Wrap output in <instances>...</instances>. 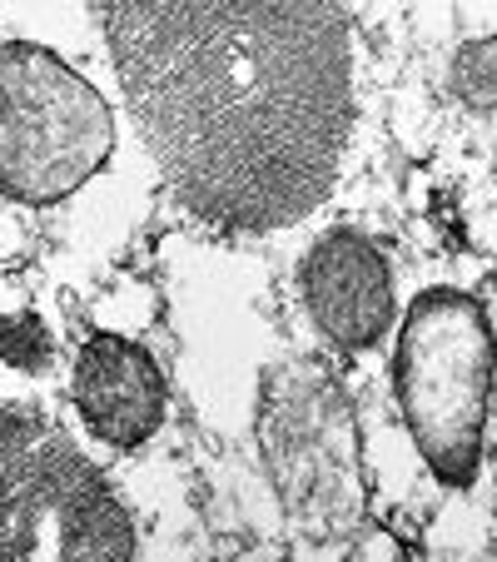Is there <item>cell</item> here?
Returning a JSON list of instances; mask_svg holds the SVG:
<instances>
[{
  "label": "cell",
  "instance_id": "obj_1",
  "mask_svg": "<svg viewBox=\"0 0 497 562\" xmlns=\"http://www.w3.org/2000/svg\"><path fill=\"white\" fill-rule=\"evenodd\" d=\"M139 139L180 210L279 234L334 194L353 139V35L339 0H105Z\"/></svg>",
  "mask_w": 497,
  "mask_h": 562
},
{
  "label": "cell",
  "instance_id": "obj_2",
  "mask_svg": "<svg viewBox=\"0 0 497 562\" xmlns=\"http://www.w3.org/2000/svg\"><path fill=\"white\" fill-rule=\"evenodd\" d=\"M255 434L279 508L314 542L369 528V468L353 398L314 359H274L259 379Z\"/></svg>",
  "mask_w": 497,
  "mask_h": 562
},
{
  "label": "cell",
  "instance_id": "obj_3",
  "mask_svg": "<svg viewBox=\"0 0 497 562\" xmlns=\"http://www.w3.org/2000/svg\"><path fill=\"white\" fill-rule=\"evenodd\" d=\"M497 379V339L483 299L428 289L408 304L393 349V393L438 483L467 488L483 468V428Z\"/></svg>",
  "mask_w": 497,
  "mask_h": 562
},
{
  "label": "cell",
  "instance_id": "obj_4",
  "mask_svg": "<svg viewBox=\"0 0 497 562\" xmlns=\"http://www.w3.org/2000/svg\"><path fill=\"white\" fill-rule=\"evenodd\" d=\"M135 522L50 418L0 404V562L129 558Z\"/></svg>",
  "mask_w": 497,
  "mask_h": 562
},
{
  "label": "cell",
  "instance_id": "obj_5",
  "mask_svg": "<svg viewBox=\"0 0 497 562\" xmlns=\"http://www.w3.org/2000/svg\"><path fill=\"white\" fill-rule=\"evenodd\" d=\"M115 115L105 95L55 50L0 41V194L15 204H60L105 170Z\"/></svg>",
  "mask_w": 497,
  "mask_h": 562
},
{
  "label": "cell",
  "instance_id": "obj_6",
  "mask_svg": "<svg viewBox=\"0 0 497 562\" xmlns=\"http://www.w3.org/2000/svg\"><path fill=\"white\" fill-rule=\"evenodd\" d=\"M304 304L324 339L359 353L393 329V274L373 239L353 229L318 234L304 255Z\"/></svg>",
  "mask_w": 497,
  "mask_h": 562
},
{
  "label": "cell",
  "instance_id": "obj_7",
  "mask_svg": "<svg viewBox=\"0 0 497 562\" xmlns=\"http://www.w3.org/2000/svg\"><path fill=\"white\" fill-rule=\"evenodd\" d=\"M170 383L145 344L125 334H90L75 353V408L100 443L129 448L149 443L165 424Z\"/></svg>",
  "mask_w": 497,
  "mask_h": 562
},
{
  "label": "cell",
  "instance_id": "obj_8",
  "mask_svg": "<svg viewBox=\"0 0 497 562\" xmlns=\"http://www.w3.org/2000/svg\"><path fill=\"white\" fill-rule=\"evenodd\" d=\"M453 95L473 110L497 105V35L487 41H467L453 60Z\"/></svg>",
  "mask_w": 497,
  "mask_h": 562
},
{
  "label": "cell",
  "instance_id": "obj_9",
  "mask_svg": "<svg viewBox=\"0 0 497 562\" xmlns=\"http://www.w3.org/2000/svg\"><path fill=\"white\" fill-rule=\"evenodd\" d=\"M55 353V339L50 329L41 324V314H15V318H0V359L11 363V369H45Z\"/></svg>",
  "mask_w": 497,
  "mask_h": 562
},
{
  "label": "cell",
  "instance_id": "obj_10",
  "mask_svg": "<svg viewBox=\"0 0 497 562\" xmlns=\"http://www.w3.org/2000/svg\"><path fill=\"white\" fill-rule=\"evenodd\" d=\"M31 255V229H25V214L15 200L0 194V265H11V259H25Z\"/></svg>",
  "mask_w": 497,
  "mask_h": 562
},
{
  "label": "cell",
  "instance_id": "obj_11",
  "mask_svg": "<svg viewBox=\"0 0 497 562\" xmlns=\"http://www.w3.org/2000/svg\"><path fill=\"white\" fill-rule=\"evenodd\" d=\"M349 548H353V558H373V552H383V558H403V552H408L398 538H388V532H373V538H359V532H353Z\"/></svg>",
  "mask_w": 497,
  "mask_h": 562
},
{
  "label": "cell",
  "instance_id": "obj_12",
  "mask_svg": "<svg viewBox=\"0 0 497 562\" xmlns=\"http://www.w3.org/2000/svg\"><path fill=\"white\" fill-rule=\"evenodd\" d=\"M493 408H497V379H493Z\"/></svg>",
  "mask_w": 497,
  "mask_h": 562
},
{
  "label": "cell",
  "instance_id": "obj_13",
  "mask_svg": "<svg viewBox=\"0 0 497 562\" xmlns=\"http://www.w3.org/2000/svg\"><path fill=\"white\" fill-rule=\"evenodd\" d=\"M487 552H493V558H497V542H493V548H487Z\"/></svg>",
  "mask_w": 497,
  "mask_h": 562
}]
</instances>
